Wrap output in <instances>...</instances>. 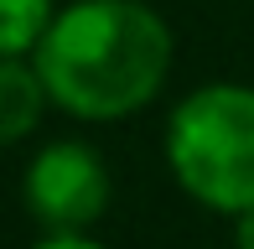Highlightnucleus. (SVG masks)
I'll use <instances>...</instances> for the list:
<instances>
[{
	"mask_svg": "<svg viewBox=\"0 0 254 249\" xmlns=\"http://www.w3.org/2000/svg\"><path fill=\"white\" fill-rule=\"evenodd\" d=\"M47 99L78 120H125L171 73V26L145 0H73L37 47Z\"/></svg>",
	"mask_w": 254,
	"mask_h": 249,
	"instance_id": "nucleus-1",
	"label": "nucleus"
},
{
	"mask_svg": "<svg viewBox=\"0 0 254 249\" xmlns=\"http://www.w3.org/2000/svg\"><path fill=\"white\" fill-rule=\"evenodd\" d=\"M166 166L187 197L213 213L254 208V88L207 83L166 120Z\"/></svg>",
	"mask_w": 254,
	"mask_h": 249,
	"instance_id": "nucleus-2",
	"label": "nucleus"
},
{
	"mask_svg": "<svg viewBox=\"0 0 254 249\" xmlns=\"http://www.w3.org/2000/svg\"><path fill=\"white\" fill-rule=\"evenodd\" d=\"M21 197L47 234H83L109 208V166L83 140H52L31 156Z\"/></svg>",
	"mask_w": 254,
	"mask_h": 249,
	"instance_id": "nucleus-3",
	"label": "nucleus"
},
{
	"mask_svg": "<svg viewBox=\"0 0 254 249\" xmlns=\"http://www.w3.org/2000/svg\"><path fill=\"white\" fill-rule=\"evenodd\" d=\"M42 109H47V83H42L37 62L0 58V145L26 140L42 124Z\"/></svg>",
	"mask_w": 254,
	"mask_h": 249,
	"instance_id": "nucleus-4",
	"label": "nucleus"
},
{
	"mask_svg": "<svg viewBox=\"0 0 254 249\" xmlns=\"http://www.w3.org/2000/svg\"><path fill=\"white\" fill-rule=\"evenodd\" d=\"M52 21V0H0V58L37 52Z\"/></svg>",
	"mask_w": 254,
	"mask_h": 249,
	"instance_id": "nucleus-5",
	"label": "nucleus"
},
{
	"mask_svg": "<svg viewBox=\"0 0 254 249\" xmlns=\"http://www.w3.org/2000/svg\"><path fill=\"white\" fill-rule=\"evenodd\" d=\"M31 249H104V244H94L88 234H47V239L31 244Z\"/></svg>",
	"mask_w": 254,
	"mask_h": 249,
	"instance_id": "nucleus-6",
	"label": "nucleus"
},
{
	"mask_svg": "<svg viewBox=\"0 0 254 249\" xmlns=\"http://www.w3.org/2000/svg\"><path fill=\"white\" fill-rule=\"evenodd\" d=\"M234 223H239V229H234V244H239V249H254V208L239 213Z\"/></svg>",
	"mask_w": 254,
	"mask_h": 249,
	"instance_id": "nucleus-7",
	"label": "nucleus"
}]
</instances>
